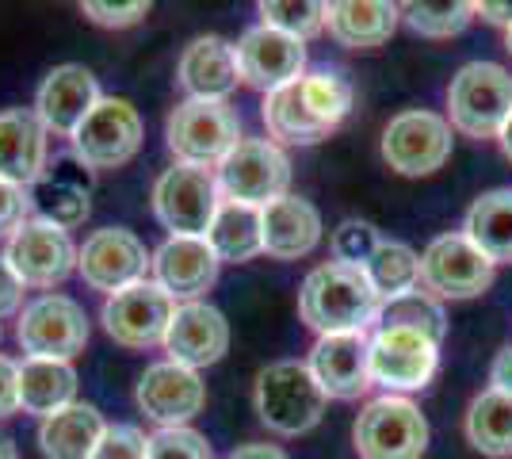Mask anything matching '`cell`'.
Masks as SVG:
<instances>
[{"mask_svg": "<svg viewBox=\"0 0 512 459\" xmlns=\"http://www.w3.org/2000/svg\"><path fill=\"white\" fill-rule=\"evenodd\" d=\"M356 88L344 77L341 69L318 66L306 69L299 81L276 88L264 96L260 104V119L268 127L272 142H287V146H314L321 138L341 127L352 111Z\"/></svg>", "mask_w": 512, "mask_h": 459, "instance_id": "6da1fadb", "label": "cell"}, {"mask_svg": "<svg viewBox=\"0 0 512 459\" xmlns=\"http://www.w3.org/2000/svg\"><path fill=\"white\" fill-rule=\"evenodd\" d=\"M383 299L375 295L363 268L325 261L318 264L299 291V318L318 337L329 333H367L379 318Z\"/></svg>", "mask_w": 512, "mask_h": 459, "instance_id": "7a4b0ae2", "label": "cell"}, {"mask_svg": "<svg viewBox=\"0 0 512 459\" xmlns=\"http://www.w3.org/2000/svg\"><path fill=\"white\" fill-rule=\"evenodd\" d=\"M253 406L256 417L268 433L276 437H306L310 429H318L329 394L321 391L310 364L302 360H276L268 368L256 372L253 383Z\"/></svg>", "mask_w": 512, "mask_h": 459, "instance_id": "3957f363", "label": "cell"}, {"mask_svg": "<svg viewBox=\"0 0 512 459\" xmlns=\"http://www.w3.org/2000/svg\"><path fill=\"white\" fill-rule=\"evenodd\" d=\"M241 138V115L230 100H184L165 119V146L176 165L218 169Z\"/></svg>", "mask_w": 512, "mask_h": 459, "instance_id": "277c9868", "label": "cell"}, {"mask_svg": "<svg viewBox=\"0 0 512 459\" xmlns=\"http://www.w3.org/2000/svg\"><path fill=\"white\" fill-rule=\"evenodd\" d=\"M512 115V73L497 62H467L448 85V123L467 138H497Z\"/></svg>", "mask_w": 512, "mask_h": 459, "instance_id": "5b68a950", "label": "cell"}, {"mask_svg": "<svg viewBox=\"0 0 512 459\" xmlns=\"http://www.w3.org/2000/svg\"><path fill=\"white\" fill-rule=\"evenodd\" d=\"M352 448L360 459H425L428 421L406 394H379L356 414Z\"/></svg>", "mask_w": 512, "mask_h": 459, "instance_id": "8992f818", "label": "cell"}, {"mask_svg": "<svg viewBox=\"0 0 512 459\" xmlns=\"http://www.w3.org/2000/svg\"><path fill=\"white\" fill-rule=\"evenodd\" d=\"M218 196L226 203L245 207H268L287 196L291 188V157L272 138H241L214 169Z\"/></svg>", "mask_w": 512, "mask_h": 459, "instance_id": "52a82bcc", "label": "cell"}, {"mask_svg": "<svg viewBox=\"0 0 512 459\" xmlns=\"http://www.w3.org/2000/svg\"><path fill=\"white\" fill-rule=\"evenodd\" d=\"M218 207L222 196L214 169L172 165L153 180V215L169 230V238H207Z\"/></svg>", "mask_w": 512, "mask_h": 459, "instance_id": "ba28073f", "label": "cell"}, {"mask_svg": "<svg viewBox=\"0 0 512 459\" xmlns=\"http://www.w3.org/2000/svg\"><path fill=\"white\" fill-rule=\"evenodd\" d=\"M497 276V264L459 230L440 234L421 253V287L440 303H467L486 295Z\"/></svg>", "mask_w": 512, "mask_h": 459, "instance_id": "9c48e42d", "label": "cell"}, {"mask_svg": "<svg viewBox=\"0 0 512 459\" xmlns=\"http://www.w3.org/2000/svg\"><path fill=\"white\" fill-rule=\"evenodd\" d=\"M142 138H146V123L138 108L127 96H104L81 123V131L69 138V146L85 169L107 173V169H123L127 161H134L142 150Z\"/></svg>", "mask_w": 512, "mask_h": 459, "instance_id": "30bf717a", "label": "cell"}, {"mask_svg": "<svg viewBox=\"0 0 512 459\" xmlns=\"http://www.w3.org/2000/svg\"><path fill=\"white\" fill-rule=\"evenodd\" d=\"M88 314L85 306L69 295L46 291L20 310L16 318V341L27 360H73L88 345Z\"/></svg>", "mask_w": 512, "mask_h": 459, "instance_id": "8fae6325", "label": "cell"}, {"mask_svg": "<svg viewBox=\"0 0 512 459\" xmlns=\"http://www.w3.org/2000/svg\"><path fill=\"white\" fill-rule=\"evenodd\" d=\"M448 115L428 108L398 111L383 127V161L398 176H432L451 157Z\"/></svg>", "mask_w": 512, "mask_h": 459, "instance_id": "7c38bea8", "label": "cell"}, {"mask_svg": "<svg viewBox=\"0 0 512 459\" xmlns=\"http://www.w3.org/2000/svg\"><path fill=\"white\" fill-rule=\"evenodd\" d=\"M77 272L92 291L119 295L127 287L150 280L153 253L127 226H104V230L88 234L85 245L77 249Z\"/></svg>", "mask_w": 512, "mask_h": 459, "instance_id": "4fadbf2b", "label": "cell"}, {"mask_svg": "<svg viewBox=\"0 0 512 459\" xmlns=\"http://www.w3.org/2000/svg\"><path fill=\"white\" fill-rule=\"evenodd\" d=\"M440 372V345L413 329H375L371 333V383L386 394L425 391Z\"/></svg>", "mask_w": 512, "mask_h": 459, "instance_id": "5bb4252c", "label": "cell"}, {"mask_svg": "<svg viewBox=\"0 0 512 459\" xmlns=\"http://www.w3.org/2000/svg\"><path fill=\"white\" fill-rule=\"evenodd\" d=\"M4 261L16 268V276H20L27 287L54 291V287L65 284V280L77 272V245L69 238V230L39 219V215H31V219L23 222L20 230L8 238Z\"/></svg>", "mask_w": 512, "mask_h": 459, "instance_id": "9a60e30c", "label": "cell"}, {"mask_svg": "<svg viewBox=\"0 0 512 459\" xmlns=\"http://www.w3.org/2000/svg\"><path fill=\"white\" fill-rule=\"evenodd\" d=\"M176 314V303L153 280L127 287L119 295H107L100 322H104L107 337L123 349H153L165 345V333Z\"/></svg>", "mask_w": 512, "mask_h": 459, "instance_id": "2e32d148", "label": "cell"}, {"mask_svg": "<svg viewBox=\"0 0 512 459\" xmlns=\"http://www.w3.org/2000/svg\"><path fill=\"white\" fill-rule=\"evenodd\" d=\"M237 54V73L241 81L256 92H276V88L299 81L306 73V43L272 31L264 23H256L249 31H241V39L234 43Z\"/></svg>", "mask_w": 512, "mask_h": 459, "instance_id": "e0dca14e", "label": "cell"}, {"mask_svg": "<svg viewBox=\"0 0 512 459\" xmlns=\"http://www.w3.org/2000/svg\"><path fill=\"white\" fill-rule=\"evenodd\" d=\"M138 410L150 417L161 429H180L192 417L203 414L207 406V383L199 379V372L172 364V360H157L150 364L142 379H138Z\"/></svg>", "mask_w": 512, "mask_h": 459, "instance_id": "ac0fdd59", "label": "cell"}, {"mask_svg": "<svg viewBox=\"0 0 512 459\" xmlns=\"http://www.w3.org/2000/svg\"><path fill=\"white\" fill-rule=\"evenodd\" d=\"M100 100H104V92H100L96 73L88 66H77V62H65V66H54L43 77L31 111L39 115L46 134L73 138Z\"/></svg>", "mask_w": 512, "mask_h": 459, "instance_id": "d6986e66", "label": "cell"}, {"mask_svg": "<svg viewBox=\"0 0 512 459\" xmlns=\"http://www.w3.org/2000/svg\"><path fill=\"white\" fill-rule=\"evenodd\" d=\"M310 372L321 391L337 402H356L371 391V337L367 333H329L310 349Z\"/></svg>", "mask_w": 512, "mask_h": 459, "instance_id": "ffe728a7", "label": "cell"}, {"mask_svg": "<svg viewBox=\"0 0 512 459\" xmlns=\"http://www.w3.org/2000/svg\"><path fill=\"white\" fill-rule=\"evenodd\" d=\"M222 261L207 238H169L153 253V284L172 303H203V295L218 284Z\"/></svg>", "mask_w": 512, "mask_h": 459, "instance_id": "44dd1931", "label": "cell"}, {"mask_svg": "<svg viewBox=\"0 0 512 459\" xmlns=\"http://www.w3.org/2000/svg\"><path fill=\"white\" fill-rule=\"evenodd\" d=\"M161 349L169 352L172 364H184L192 372L211 368L230 352V322L211 303H180Z\"/></svg>", "mask_w": 512, "mask_h": 459, "instance_id": "7402d4cb", "label": "cell"}, {"mask_svg": "<svg viewBox=\"0 0 512 459\" xmlns=\"http://www.w3.org/2000/svg\"><path fill=\"white\" fill-rule=\"evenodd\" d=\"M50 134L31 108L0 111V180L35 188L46 176Z\"/></svg>", "mask_w": 512, "mask_h": 459, "instance_id": "603a6c76", "label": "cell"}, {"mask_svg": "<svg viewBox=\"0 0 512 459\" xmlns=\"http://www.w3.org/2000/svg\"><path fill=\"white\" fill-rule=\"evenodd\" d=\"M321 211L302 196H287L260 207V241L272 261H299L321 245Z\"/></svg>", "mask_w": 512, "mask_h": 459, "instance_id": "cb8c5ba5", "label": "cell"}, {"mask_svg": "<svg viewBox=\"0 0 512 459\" xmlns=\"http://www.w3.org/2000/svg\"><path fill=\"white\" fill-rule=\"evenodd\" d=\"M176 81L188 92V100H230L241 81L234 43H226L222 35L192 39L176 62Z\"/></svg>", "mask_w": 512, "mask_h": 459, "instance_id": "d4e9b609", "label": "cell"}, {"mask_svg": "<svg viewBox=\"0 0 512 459\" xmlns=\"http://www.w3.org/2000/svg\"><path fill=\"white\" fill-rule=\"evenodd\" d=\"M402 23V4L390 0H337L325 4V31L348 50L386 46Z\"/></svg>", "mask_w": 512, "mask_h": 459, "instance_id": "484cf974", "label": "cell"}, {"mask_svg": "<svg viewBox=\"0 0 512 459\" xmlns=\"http://www.w3.org/2000/svg\"><path fill=\"white\" fill-rule=\"evenodd\" d=\"M104 433V414L92 402H73L62 414L46 417L39 425V448H43L46 459H92Z\"/></svg>", "mask_w": 512, "mask_h": 459, "instance_id": "4316f807", "label": "cell"}, {"mask_svg": "<svg viewBox=\"0 0 512 459\" xmlns=\"http://www.w3.org/2000/svg\"><path fill=\"white\" fill-rule=\"evenodd\" d=\"M77 402V368L65 360H23L20 364V410L54 417Z\"/></svg>", "mask_w": 512, "mask_h": 459, "instance_id": "83f0119b", "label": "cell"}, {"mask_svg": "<svg viewBox=\"0 0 512 459\" xmlns=\"http://www.w3.org/2000/svg\"><path fill=\"white\" fill-rule=\"evenodd\" d=\"M467 234L493 264H512V188H490L467 207Z\"/></svg>", "mask_w": 512, "mask_h": 459, "instance_id": "f1b7e54d", "label": "cell"}, {"mask_svg": "<svg viewBox=\"0 0 512 459\" xmlns=\"http://www.w3.org/2000/svg\"><path fill=\"white\" fill-rule=\"evenodd\" d=\"M467 440L474 452L490 459H509L512 456V394H501L486 387L482 394H474V402L467 406Z\"/></svg>", "mask_w": 512, "mask_h": 459, "instance_id": "f546056e", "label": "cell"}, {"mask_svg": "<svg viewBox=\"0 0 512 459\" xmlns=\"http://www.w3.org/2000/svg\"><path fill=\"white\" fill-rule=\"evenodd\" d=\"M207 241L218 253L222 264H245L264 253V241H260V211L256 207H245V203H226L218 207L211 230H207Z\"/></svg>", "mask_w": 512, "mask_h": 459, "instance_id": "4dcf8cb0", "label": "cell"}, {"mask_svg": "<svg viewBox=\"0 0 512 459\" xmlns=\"http://www.w3.org/2000/svg\"><path fill=\"white\" fill-rule=\"evenodd\" d=\"M363 276L371 280L379 299H398L406 291L421 287V253L409 249L406 241H386L371 253V261L363 264Z\"/></svg>", "mask_w": 512, "mask_h": 459, "instance_id": "1f68e13d", "label": "cell"}, {"mask_svg": "<svg viewBox=\"0 0 512 459\" xmlns=\"http://www.w3.org/2000/svg\"><path fill=\"white\" fill-rule=\"evenodd\" d=\"M375 329H413V333H425L440 345L448 333V314H444L440 299H432L425 287H417V291H406L398 299H386L379 306Z\"/></svg>", "mask_w": 512, "mask_h": 459, "instance_id": "d6a6232c", "label": "cell"}, {"mask_svg": "<svg viewBox=\"0 0 512 459\" xmlns=\"http://www.w3.org/2000/svg\"><path fill=\"white\" fill-rule=\"evenodd\" d=\"M31 199H35L39 219L54 222V226H62V230L81 226V222L88 219V211H92L88 188L77 184V180H69V176H43V180H39V196H31Z\"/></svg>", "mask_w": 512, "mask_h": 459, "instance_id": "836d02e7", "label": "cell"}, {"mask_svg": "<svg viewBox=\"0 0 512 459\" xmlns=\"http://www.w3.org/2000/svg\"><path fill=\"white\" fill-rule=\"evenodd\" d=\"M474 20V4L463 0H444V4H406L402 23L421 39H455L463 35Z\"/></svg>", "mask_w": 512, "mask_h": 459, "instance_id": "e575fe53", "label": "cell"}, {"mask_svg": "<svg viewBox=\"0 0 512 459\" xmlns=\"http://www.w3.org/2000/svg\"><path fill=\"white\" fill-rule=\"evenodd\" d=\"M256 12H260L264 27L283 31L299 43L325 31V4H318V0H260Z\"/></svg>", "mask_w": 512, "mask_h": 459, "instance_id": "d590c367", "label": "cell"}, {"mask_svg": "<svg viewBox=\"0 0 512 459\" xmlns=\"http://www.w3.org/2000/svg\"><path fill=\"white\" fill-rule=\"evenodd\" d=\"M383 245V234L363 219H344L333 238H329V249H333V261L348 264V268H363L371 261V253Z\"/></svg>", "mask_w": 512, "mask_h": 459, "instance_id": "8d00e7d4", "label": "cell"}, {"mask_svg": "<svg viewBox=\"0 0 512 459\" xmlns=\"http://www.w3.org/2000/svg\"><path fill=\"white\" fill-rule=\"evenodd\" d=\"M146 459H214V448L199 429L180 425V429H157L150 437Z\"/></svg>", "mask_w": 512, "mask_h": 459, "instance_id": "74e56055", "label": "cell"}, {"mask_svg": "<svg viewBox=\"0 0 512 459\" xmlns=\"http://www.w3.org/2000/svg\"><path fill=\"white\" fill-rule=\"evenodd\" d=\"M146 448H150V437L138 425H107L92 459H146Z\"/></svg>", "mask_w": 512, "mask_h": 459, "instance_id": "f35d334b", "label": "cell"}, {"mask_svg": "<svg viewBox=\"0 0 512 459\" xmlns=\"http://www.w3.org/2000/svg\"><path fill=\"white\" fill-rule=\"evenodd\" d=\"M88 23L96 27H111V31H123V27H134L150 16V4L146 0H130V4H104V0H85L81 4Z\"/></svg>", "mask_w": 512, "mask_h": 459, "instance_id": "ab89813d", "label": "cell"}, {"mask_svg": "<svg viewBox=\"0 0 512 459\" xmlns=\"http://www.w3.org/2000/svg\"><path fill=\"white\" fill-rule=\"evenodd\" d=\"M31 211H35L31 192L20 188V184L0 180V238H12L23 222L31 219Z\"/></svg>", "mask_w": 512, "mask_h": 459, "instance_id": "60d3db41", "label": "cell"}, {"mask_svg": "<svg viewBox=\"0 0 512 459\" xmlns=\"http://www.w3.org/2000/svg\"><path fill=\"white\" fill-rule=\"evenodd\" d=\"M23 291H27V284L16 276V268L4 261V253H0V322L4 318H20V310L27 306L23 303Z\"/></svg>", "mask_w": 512, "mask_h": 459, "instance_id": "b9f144b4", "label": "cell"}, {"mask_svg": "<svg viewBox=\"0 0 512 459\" xmlns=\"http://www.w3.org/2000/svg\"><path fill=\"white\" fill-rule=\"evenodd\" d=\"M20 410V364L0 352V421Z\"/></svg>", "mask_w": 512, "mask_h": 459, "instance_id": "7bdbcfd3", "label": "cell"}, {"mask_svg": "<svg viewBox=\"0 0 512 459\" xmlns=\"http://www.w3.org/2000/svg\"><path fill=\"white\" fill-rule=\"evenodd\" d=\"M490 383H493V391L512 394V345H505V349L493 356Z\"/></svg>", "mask_w": 512, "mask_h": 459, "instance_id": "ee69618b", "label": "cell"}, {"mask_svg": "<svg viewBox=\"0 0 512 459\" xmlns=\"http://www.w3.org/2000/svg\"><path fill=\"white\" fill-rule=\"evenodd\" d=\"M474 16H482L486 23H497V27H512V4H493V0H482V4H474Z\"/></svg>", "mask_w": 512, "mask_h": 459, "instance_id": "f6af8a7d", "label": "cell"}, {"mask_svg": "<svg viewBox=\"0 0 512 459\" xmlns=\"http://www.w3.org/2000/svg\"><path fill=\"white\" fill-rule=\"evenodd\" d=\"M230 459H291V456L283 448H276V444H241V448L230 452Z\"/></svg>", "mask_w": 512, "mask_h": 459, "instance_id": "bcb514c9", "label": "cell"}, {"mask_svg": "<svg viewBox=\"0 0 512 459\" xmlns=\"http://www.w3.org/2000/svg\"><path fill=\"white\" fill-rule=\"evenodd\" d=\"M497 142H501V153L512 161V115H509V123H505V131L497 134Z\"/></svg>", "mask_w": 512, "mask_h": 459, "instance_id": "7dc6e473", "label": "cell"}, {"mask_svg": "<svg viewBox=\"0 0 512 459\" xmlns=\"http://www.w3.org/2000/svg\"><path fill=\"white\" fill-rule=\"evenodd\" d=\"M0 459H20V452H16L12 437H4V433H0Z\"/></svg>", "mask_w": 512, "mask_h": 459, "instance_id": "c3c4849f", "label": "cell"}, {"mask_svg": "<svg viewBox=\"0 0 512 459\" xmlns=\"http://www.w3.org/2000/svg\"><path fill=\"white\" fill-rule=\"evenodd\" d=\"M505 50H509V54H512V27H509V31H505Z\"/></svg>", "mask_w": 512, "mask_h": 459, "instance_id": "681fc988", "label": "cell"}]
</instances>
